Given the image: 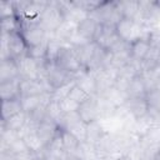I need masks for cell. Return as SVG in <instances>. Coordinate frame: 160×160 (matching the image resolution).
Listing matches in <instances>:
<instances>
[{"label":"cell","instance_id":"1","mask_svg":"<svg viewBox=\"0 0 160 160\" xmlns=\"http://www.w3.org/2000/svg\"><path fill=\"white\" fill-rule=\"evenodd\" d=\"M20 34L25 40L28 48H32L46 42L50 38H52L54 31H46L40 22H25L21 21Z\"/></svg>","mask_w":160,"mask_h":160},{"label":"cell","instance_id":"2","mask_svg":"<svg viewBox=\"0 0 160 160\" xmlns=\"http://www.w3.org/2000/svg\"><path fill=\"white\" fill-rule=\"evenodd\" d=\"M64 21V15L59 1H48L46 8L44 9L40 16V24L46 31H55L60 24Z\"/></svg>","mask_w":160,"mask_h":160},{"label":"cell","instance_id":"3","mask_svg":"<svg viewBox=\"0 0 160 160\" xmlns=\"http://www.w3.org/2000/svg\"><path fill=\"white\" fill-rule=\"evenodd\" d=\"M1 40L5 41L11 60H19L20 58L28 55V45L20 31L12 34H1Z\"/></svg>","mask_w":160,"mask_h":160},{"label":"cell","instance_id":"4","mask_svg":"<svg viewBox=\"0 0 160 160\" xmlns=\"http://www.w3.org/2000/svg\"><path fill=\"white\" fill-rule=\"evenodd\" d=\"M18 61L19 66V74L21 79H31V80H38L39 71H40V62L39 60L25 55L20 58Z\"/></svg>","mask_w":160,"mask_h":160},{"label":"cell","instance_id":"5","mask_svg":"<svg viewBox=\"0 0 160 160\" xmlns=\"http://www.w3.org/2000/svg\"><path fill=\"white\" fill-rule=\"evenodd\" d=\"M101 30H102V25L90 16H88L86 19H84L78 24V32L89 41H95L98 36L101 34Z\"/></svg>","mask_w":160,"mask_h":160},{"label":"cell","instance_id":"6","mask_svg":"<svg viewBox=\"0 0 160 160\" xmlns=\"http://www.w3.org/2000/svg\"><path fill=\"white\" fill-rule=\"evenodd\" d=\"M72 80L79 88H81L89 95H96L95 78L91 74V71H89L86 69H81L78 72L72 74Z\"/></svg>","mask_w":160,"mask_h":160},{"label":"cell","instance_id":"7","mask_svg":"<svg viewBox=\"0 0 160 160\" xmlns=\"http://www.w3.org/2000/svg\"><path fill=\"white\" fill-rule=\"evenodd\" d=\"M19 90H20V99L39 96V95L46 92V89L40 80H31V79H21Z\"/></svg>","mask_w":160,"mask_h":160},{"label":"cell","instance_id":"8","mask_svg":"<svg viewBox=\"0 0 160 160\" xmlns=\"http://www.w3.org/2000/svg\"><path fill=\"white\" fill-rule=\"evenodd\" d=\"M60 131L59 126L56 125V122H54L51 119H49L48 116L38 125L36 128V134L41 139V141L45 144V146L56 136V134Z\"/></svg>","mask_w":160,"mask_h":160},{"label":"cell","instance_id":"9","mask_svg":"<svg viewBox=\"0 0 160 160\" xmlns=\"http://www.w3.org/2000/svg\"><path fill=\"white\" fill-rule=\"evenodd\" d=\"M124 106L130 111V114L135 118H142L149 111V104L146 98H128Z\"/></svg>","mask_w":160,"mask_h":160},{"label":"cell","instance_id":"10","mask_svg":"<svg viewBox=\"0 0 160 160\" xmlns=\"http://www.w3.org/2000/svg\"><path fill=\"white\" fill-rule=\"evenodd\" d=\"M96 96L98 95H91V98L80 105L78 112L81 118V120L85 124H89L91 121H95L99 119V114H98V108H96Z\"/></svg>","mask_w":160,"mask_h":160},{"label":"cell","instance_id":"11","mask_svg":"<svg viewBox=\"0 0 160 160\" xmlns=\"http://www.w3.org/2000/svg\"><path fill=\"white\" fill-rule=\"evenodd\" d=\"M120 38L118 36L115 28L114 26H109V25H102V30L101 34L98 36V39L95 40V42L104 50L109 51L112 45L119 40Z\"/></svg>","mask_w":160,"mask_h":160},{"label":"cell","instance_id":"12","mask_svg":"<svg viewBox=\"0 0 160 160\" xmlns=\"http://www.w3.org/2000/svg\"><path fill=\"white\" fill-rule=\"evenodd\" d=\"M75 34H78V24L71 20H64L54 31L55 39L61 42H69Z\"/></svg>","mask_w":160,"mask_h":160},{"label":"cell","instance_id":"13","mask_svg":"<svg viewBox=\"0 0 160 160\" xmlns=\"http://www.w3.org/2000/svg\"><path fill=\"white\" fill-rule=\"evenodd\" d=\"M150 50V42L148 39L141 38L134 42L130 44V55H131V60L135 62L141 64V61L146 58L148 52Z\"/></svg>","mask_w":160,"mask_h":160},{"label":"cell","instance_id":"14","mask_svg":"<svg viewBox=\"0 0 160 160\" xmlns=\"http://www.w3.org/2000/svg\"><path fill=\"white\" fill-rule=\"evenodd\" d=\"M19 66L16 60H4L0 64V82L19 79Z\"/></svg>","mask_w":160,"mask_h":160},{"label":"cell","instance_id":"15","mask_svg":"<svg viewBox=\"0 0 160 160\" xmlns=\"http://www.w3.org/2000/svg\"><path fill=\"white\" fill-rule=\"evenodd\" d=\"M20 80H21V78L15 79V80H10V81H5V82H0V98H1V101L12 100V99H20V90H19Z\"/></svg>","mask_w":160,"mask_h":160},{"label":"cell","instance_id":"16","mask_svg":"<svg viewBox=\"0 0 160 160\" xmlns=\"http://www.w3.org/2000/svg\"><path fill=\"white\" fill-rule=\"evenodd\" d=\"M22 111L21 101L20 99H12V100H4L1 101V120L5 121L9 118L19 114Z\"/></svg>","mask_w":160,"mask_h":160},{"label":"cell","instance_id":"17","mask_svg":"<svg viewBox=\"0 0 160 160\" xmlns=\"http://www.w3.org/2000/svg\"><path fill=\"white\" fill-rule=\"evenodd\" d=\"M28 122V114L21 111L11 118H9L8 120L2 121L1 120V128H5L8 130H11V131H15V132H19Z\"/></svg>","mask_w":160,"mask_h":160},{"label":"cell","instance_id":"18","mask_svg":"<svg viewBox=\"0 0 160 160\" xmlns=\"http://www.w3.org/2000/svg\"><path fill=\"white\" fill-rule=\"evenodd\" d=\"M144 148H159L160 145V125H152L149 131L140 139Z\"/></svg>","mask_w":160,"mask_h":160},{"label":"cell","instance_id":"19","mask_svg":"<svg viewBox=\"0 0 160 160\" xmlns=\"http://www.w3.org/2000/svg\"><path fill=\"white\" fill-rule=\"evenodd\" d=\"M105 130L102 129L99 119L95 120V121H91L86 126V141L88 142H91V144H96L104 135H105Z\"/></svg>","mask_w":160,"mask_h":160},{"label":"cell","instance_id":"20","mask_svg":"<svg viewBox=\"0 0 160 160\" xmlns=\"http://www.w3.org/2000/svg\"><path fill=\"white\" fill-rule=\"evenodd\" d=\"M118 6L124 18L135 20L140 11V1H134V0H128V1H118Z\"/></svg>","mask_w":160,"mask_h":160},{"label":"cell","instance_id":"21","mask_svg":"<svg viewBox=\"0 0 160 160\" xmlns=\"http://www.w3.org/2000/svg\"><path fill=\"white\" fill-rule=\"evenodd\" d=\"M146 88H145V84L141 79L140 75H138L136 78H134L130 84H129V88L126 90V95L128 98H145L146 96Z\"/></svg>","mask_w":160,"mask_h":160},{"label":"cell","instance_id":"22","mask_svg":"<svg viewBox=\"0 0 160 160\" xmlns=\"http://www.w3.org/2000/svg\"><path fill=\"white\" fill-rule=\"evenodd\" d=\"M96 108H98V114H99V119H108L114 116L116 106L112 105L109 100H106L104 96L98 95L96 96Z\"/></svg>","mask_w":160,"mask_h":160},{"label":"cell","instance_id":"23","mask_svg":"<svg viewBox=\"0 0 160 160\" xmlns=\"http://www.w3.org/2000/svg\"><path fill=\"white\" fill-rule=\"evenodd\" d=\"M100 96H104L106 100H109L112 105H115L116 108L118 106H122L128 99V95L125 92H122L121 90H119L118 88L115 86H111L110 89H108L102 95Z\"/></svg>","mask_w":160,"mask_h":160},{"label":"cell","instance_id":"24","mask_svg":"<svg viewBox=\"0 0 160 160\" xmlns=\"http://www.w3.org/2000/svg\"><path fill=\"white\" fill-rule=\"evenodd\" d=\"M76 156L79 160H98V154L95 145L88 141L80 142L78 150H76Z\"/></svg>","mask_w":160,"mask_h":160},{"label":"cell","instance_id":"25","mask_svg":"<svg viewBox=\"0 0 160 160\" xmlns=\"http://www.w3.org/2000/svg\"><path fill=\"white\" fill-rule=\"evenodd\" d=\"M61 46H62V42L56 40L55 38H51L48 40V44H46V56H45V60L48 62H56L59 55H60V51H61Z\"/></svg>","mask_w":160,"mask_h":160},{"label":"cell","instance_id":"26","mask_svg":"<svg viewBox=\"0 0 160 160\" xmlns=\"http://www.w3.org/2000/svg\"><path fill=\"white\" fill-rule=\"evenodd\" d=\"M154 124H152V121H151V119L148 116V114L145 115V116H142V118H139V119H136L135 120V122H134V125H132V129H131V132L134 134V135H136L138 138H142L148 131H149V129Z\"/></svg>","mask_w":160,"mask_h":160},{"label":"cell","instance_id":"27","mask_svg":"<svg viewBox=\"0 0 160 160\" xmlns=\"http://www.w3.org/2000/svg\"><path fill=\"white\" fill-rule=\"evenodd\" d=\"M22 139H24L25 144L28 145L29 150H30V151H32V152H35V154L41 152V151L45 149V144H44V142L41 141V139L38 136L36 131H35V132H30V134L25 135Z\"/></svg>","mask_w":160,"mask_h":160},{"label":"cell","instance_id":"28","mask_svg":"<svg viewBox=\"0 0 160 160\" xmlns=\"http://www.w3.org/2000/svg\"><path fill=\"white\" fill-rule=\"evenodd\" d=\"M61 139H62V145L66 152H75L80 145V141L69 131L61 130Z\"/></svg>","mask_w":160,"mask_h":160},{"label":"cell","instance_id":"29","mask_svg":"<svg viewBox=\"0 0 160 160\" xmlns=\"http://www.w3.org/2000/svg\"><path fill=\"white\" fill-rule=\"evenodd\" d=\"M21 106H22V111L26 114H31L34 110H36L40 104H41V99L40 95L39 96H31V98H21Z\"/></svg>","mask_w":160,"mask_h":160},{"label":"cell","instance_id":"30","mask_svg":"<svg viewBox=\"0 0 160 160\" xmlns=\"http://www.w3.org/2000/svg\"><path fill=\"white\" fill-rule=\"evenodd\" d=\"M86 126H88V124H85L82 120H80V121L75 122L72 126H70L66 131L71 132L80 142H82V141H86Z\"/></svg>","mask_w":160,"mask_h":160},{"label":"cell","instance_id":"31","mask_svg":"<svg viewBox=\"0 0 160 160\" xmlns=\"http://www.w3.org/2000/svg\"><path fill=\"white\" fill-rule=\"evenodd\" d=\"M69 98H70L71 100H74L75 102H78L79 105H81V104L86 102V101L91 98V95H89L88 92H85L81 88H79V86L75 84V85L72 86V89L70 90Z\"/></svg>","mask_w":160,"mask_h":160},{"label":"cell","instance_id":"32","mask_svg":"<svg viewBox=\"0 0 160 160\" xmlns=\"http://www.w3.org/2000/svg\"><path fill=\"white\" fill-rule=\"evenodd\" d=\"M8 151L11 152V154H14V155H20V154L28 152V151H30V150H29L28 145L25 144L24 139L18 138V139H15V140L11 142V145H10L9 149H8Z\"/></svg>","mask_w":160,"mask_h":160},{"label":"cell","instance_id":"33","mask_svg":"<svg viewBox=\"0 0 160 160\" xmlns=\"http://www.w3.org/2000/svg\"><path fill=\"white\" fill-rule=\"evenodd\" d=\"M74 85H75V82L72 81V82L65 84V85H62V86L55 89V90L52 91V100H55V101H60V100L68 98L69 94H70V90L72 89Z\"/></svg>","mask_w":160,"mask_h":160},{"label":"cell","instance_id":"34","mask_svg":"<svg viewBox=\"0 0 160 160\" xmlns=\"http://www.w3.org/2000/svg\"><path fill=\"white\" fill-rule=\"evenodd\" d=\"M46 42H42L40 45H36V46H32V48H28V55L36 59V60H40V59H45L46 56Z\"/></svg>","mask_w":160,"mask_h":160},{"label":"cell","instance_id":"35","mask_svg":"<svg viewBox=\"0 0 160 160\" xmlns=\"http://www.w3.org/2000/svg\"><path fill=\"white\" fill-rule=\"evenodd\" d=\"M59 105H60L61 111H62L64 114L78 111V110H79V108H80V105H79L78 102H75L74 100H71L69 96H68V98H65V99H62V100H60V101H59Z\"/></svg>","mask_w":160,"mask_h":160},{"label":"cell","instance_id":"36","mask_svg":"<svg viewBox=\"0 0 160 160\" xmlns=\"http://www.w3.org/2000/svg\"><path fill=\"white\" fill-rule=\"evenodd\" d=\"M0 16L1 19L16 16V11L12 1H1L0 2Z\"/></svg>","mask_w":160,"mask_h":160},{"label":"cell","instance_id":"37","mask_svg":"<svg viewBox=\"0 0 160 160\" xmlns=\"http://www.w3.org/2000/svg\"><path fill=\"white\" fill-rule=\"evenodd\" d=\"M15 160H40V158L38 156V154L32 151H28L20 155H15Z\"/></svg>","mask_w":160,"mask_h":160},{"label":"cell","instance_id":"38","mask_svg":"<svg viewBox=\"0 0 160 160\" xmlns=\"http://www.w3.org/2000/svg\"><path fill=\"white\" fill-rule=\"evenodd\" d=\"M0 160H15V155L9 151H2L0 152Z\"/></svg>","mask_w":160,"mask_h":160},{"label":"cell","instance_id":"39","mask_svg":"<svg viewBox=\"0 0 160 160\" xmlns=\"http://www.w3.org/2000/svg\"><path fill=\"white\" fill-rule=\"evenodd\" d=\"M41 160H61V159H60V158H56V156H52V155H48V154H45V151H44V158H42Z\"/></svg>","mask_w":160,"mask_h":160},{"label":"cell","instance_id":"40","mask_svg":"<svg viewBox=\"0 0 160 160\" xmlns=\"http://www.w3.org/2000/svg\"><path fill=\"white\" fill-rule=\"evenodd\" d=\"M158 156L160 158V145H159V148H158Z\"/></svg>","mask_w":160,"mask_h":160},{"label":"cell","instance_id":"41","mask_svg":"<svg viewBox=\"0 0 160 160\" xmlns=\"http://www.w3.org/2000/svg\"><path fill=\"white\" fill-rule=\"evenodd\" d=\"M154 160H160V158H159V156H158V154H156V156H155V158H154Z\"/></svg>","mask_w":160,"mask_h":160}]
</instances>
